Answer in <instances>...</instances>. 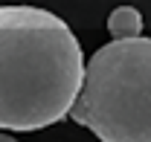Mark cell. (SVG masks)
Wrapping results in <instances>:
<instances>
[{
  "label": "cell",
  "instance_id": "3",
  "mask_svg": "<svg viewBox=\"0 0 151 142\" xmlns=\"http://www.w3.org/2000/svg\"><path fill=\"white\" fill-rule=\"evenodd\" d=\"M108 32H111V38L142 35V15L134 6H119V9H113L111 18H108Z\"/></svg>",
  "mask_w": 151,
  "mask_h": 142
},
{
  "label": "cell",
  "instance_id": "1",
  "mask_svg": "<svg viewBox=\"0 0 151 142\" xmlns=\"http://www.w3.org/2000/svg\"><path fill=\"white\" fill-rule=\"evenodd\" d=\"M84 55L64 20L38 6H0V128L41 131L70 116Z\"/></svg>",
  "mask_w": 151,
  "mask_h": 142
},
{
  "label": "cell",
  "instance_id": "4",
  "mask_svg": "<svg viewBox=\"0 0 151 142\" xmlns=\"http://www.w3.org/2000/svg\"><path fill=\"white\" fill-rule=\"evenodd\" d=\"M0 142H18L15 136H6V133H0Z\"/></svg>",
  "mask_w": 151,
  "mask_h": 142
},
{
  "label": "cell",
  "instance_id": "2",
  "mask_svg": "<svg viewBox=\"0 0 151 142\" xmlns=\"http://www.w3.org/2000/svg\"><path fill=\"white\" fill-rule=\"evenodd\" d=\"M70 116L102 142H151V38H113L96 49Z\"/></svg>",
  "mask_w": 151,
  "mask_h": 142
}]
</instances>
